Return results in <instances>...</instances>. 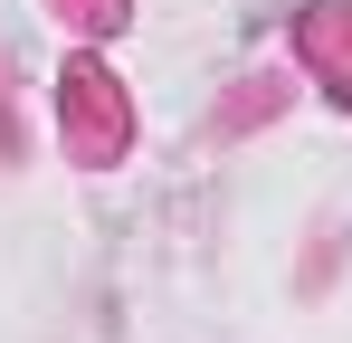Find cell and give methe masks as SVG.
I'll list each match as a JSON object with an SVG mask.
<instances>
[{
    "label": "cell",
    "mask_w": 352,
    "mask_h": 343,
    "mask_svg": "<svg viewBox=\"0 0 352 343\" xmlns=\"http://www.w3.org/2000/svg\"><path fill=\"white\" fill-rule=\"evenodd\" d=\"M67 105H76V124H86V153H96V163H105V153H115V76H96V67H76V76H67Z\"/></svg>",
    "instance_id": "6da1fadb"
},
{
    "label": "cell",
    "mask_w": 352,
    "mask_h": 343,
    "mask_svg": "<svg viewBox=\"0 0 352 343\" xmlns=\"http://www.w3.org/2000/svg\"><path fill=\"white\" fill-rule=\"evenodd\" d=\"M305 39H314V57L333 67V96H352V19H314Z\"/></svg>",
    "instance_id": "7a4b0ae2"
}]
</instances>
